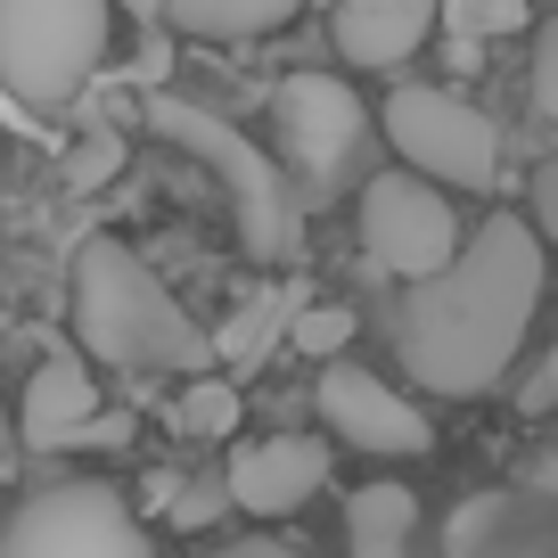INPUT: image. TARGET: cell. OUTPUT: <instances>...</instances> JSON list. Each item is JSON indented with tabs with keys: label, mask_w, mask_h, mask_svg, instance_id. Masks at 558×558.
<instances>
[{
	"label": "cell",
	"mask_w": 558,
	"mask_h": 558,
	"mask_svg": "<svg viewBox=\"0 0 558 558\" xmlns=\"http://www.w3.org/2000/svg\"><path fill=\"white\" fill-rule=\"evenodd\" d=\"M0 165H9V148H0ZM0 206H9V173H0Z\"/></svg>",
	"instance_id": "24"
},
{
	"label": "cell",
	"mask_w": 558,
	"mask_h": 558,
	"mask_svg": "<svg viewBox=\"0 0 558 558\" xmlns=\"http://www.w3.org/2000/svg\"><path fill=\"white\" fill-rule=\"evenodd\" d=\"M74 337L107 369H181V378L214 369L206 329L123 239H83L74 255Z\"/></svg>",
	"instance_id": "2"
},
{
	"label": "cell",
	"mask_w": 558,
	"mask_h": 558,
	"mask_svg": "<svg viewBox=\"0 0 558 558\" xmlns=\"http://www.w3.org/2000/svg\"><path fill=\"white\" fill-rule=\"evenodd\" d=\"M173 427H181L190 444L239 436V378H214V369H197V378L181 386V402H173Z\"/></svg>",
	"instance_id": "17"
},
{
	"label": "cell",
	"mask_w": 558,
	"mask_h": 558,
	"mask_svg": "<svg viewBox=\"0 0 558 558\" xmlns=\"http://www.w3.org/2000/svg\"><path fill=\"white\" fill-rule=\"evenodd\" d=\"M436 25L452 34V58H476L485 41H509L534 25V0H436Z\"/></svg>",
	"instance_id": "16"
},
{
	"label": "cell",
	"mask_w": 558,
	"mask_h": 558,
	"mask_svg": "<svg viewBox=\"0 0 558 558\" xmlns=\"http://www.w3.org/2000/svg\"><path fill=\"white\" fill-rule=\"evenodd\" d=\"M279 329H288V304H279L271 288H255V296H239V313H230L222 329L206 337V345H214V362H222L230 378H239V369H255L263 353L279 345Z\"/></svg>",
	"instance_id": "15"
},
{
	"label": "cell",
	"mask_w": 558,
	"mask_h": 558,
	"mask_svg": "<svg viewBox=\"0 0 558 558\" xmlns=\"http://www.w3.org/2000/svg\"><path fill=\"white\" fill-rule=\"evenodd\" d=\"M378 123L402 148V165L427 173V181H452V190H501L509 181V132L485 116V107H469L460 90H444V83L395 90Z\"/></svg>",
	"instance_id": "5"
},
{
	"label": "cell",
	"mask_w": 558,
	"mask_h": 558,
	"mask_svg": "<svg viewBox=\"0 0 558 558\" xmlns=\"http://www.w3.org/2000/svg\"><path fill=\"white\" fill-rule=\"evenodd\" d=\"M362 246L378 271L427 279L460 246V214L427 173H369L362 181Z\"/></svg>",
	"instance_id": "8"
},
{
	"label": "cell",
	"mask_w": 558,
	"mask_h": 558,
	"mask_svg": "<svg viewBox=\"0 0 558 558\" xmlns=\"http://www.w3.org/2000/svg\"><path fill=\"white\" fill-rule=\"evenodd\" d=\"M230 509H255V518H296L320 485H329V444L320 436H263L230 460Z\"/></svg>",
	"instance_id": "10"
},
{
	"label": "cell",
	"mask_w": 558,
	"mask_h": 558,
	"mask_svg": "<svg viewBox=\"0 0 558 558\" xmlns=\"http://www.w3.org/2000/svg\"><path fill=\"white\" fill-rule=\"evenodd\" d=\"M550 402H558V353H542V362H525V378H518V411L542 418Z\"/></svg>",
	"instance_id": "20"
},
{
	"label": "cell",
	"mask_w": 558,
	"mask_h": 558,
	"mask_svg": "<svg viewBox=\"0 0 558 558\" xmlns=\"http://www.w3.org/2000/svg\"><path fill=\"white\" fill-rule=\"evenodd\" d=\"M353 329H362V313L353 304H288V345L296 353H313V362H329V353H345L353 345Z\"/></svg>",
	"instance_id": "18"
},
{
	"label": "cell",
	"mask_w": 558,
	"mask_h": 558,
	"mask_svg": "<svg viewBox=\"0 0 558 558\" xmlns=\"http://www.w3.org/2000/svg\"><path fill=\"white\" fill-rule=\"evenodd\" d=\"M99 411V395H90V378L66 362V353H50V362L34 369V386H25V436L41 444V452H58V444H74V427Z\"/></svg>",
	"instance_id": "13"
},
{
	"label": "cell",
	"mask_w": 558,
	"mask_h": 558,
	"mask_svg": "<svg viewBox=\"0 0 558 558\" xmlns=\"http://www.w3.org/2000/svg\"><path fill=\"white\" fill-rule=\"evenodd\" d=\"M107 17L116 0H0V83L34 116L74 107L107 58Z\"/></svg>",
	"instance_id": "4"
},
{
	"label": "cell",
	"mask_w": 558,
	"mask_h": 558,
	"mask_svg": "<svg viewBox=\"0 0 558 558\" xmlns=\"http://www.w3.org/2000/svg\"><path fill=\"white\" fill-rule=\"evenodd\" d=\"M0 558H148V525L116 485L74 476L17 501V518L0 525Z\"/></svg>",
	"instance_id": "7"
},
{
	"label": "cell",
	"mask_w": 558,
	"mask_h": 558,
	"mask_svg": "<svg viewBox=\"0 0 558 558\" xmlns=\"http://www.w3.org/2000/svg\"><path fill=\"white\" fill-rule=\"evenodd\" d=\"M320 418H329V436L362 444V452H395V460H418L427 444H436L427 411H418V402H402L386 378L353 369L345 353H329V369H320Z\"/></svg>",
	"instance_id": "9"
},
{
	"label": "cell",
	"mask_w": 558,
	"mask_h": 558,
	"mask_svg": "<svg viewBox=\"0 0 558 558\" xmlns=\"http://www.w3.org/2000/svg\"><path fill=\"white\" fill-rule=\"evenodd\" d=\"M534 9H542V0H534Z\"/></svg>",
	"instance_id": "26"
},
{
	"label": "cell",
	"mask_w": 558,
	"mask_h": 558,
	"mask_svg": "<svg viewBox=\"0 0 558 558\" xmlns=\"http://www.w3.org/2000/svg\"><path fill=\"white\" fill-rule=\"evenodd\" d=\"M116 173H123V140H116V132H90L83 148L66 157V181H74V190H107Z\"/></svg>",
	"instance_id": "19"
},
{
	"label": "cell",
	"mask_w": 558,
	"mask_h": 558,
	"mask_svg": "<svg viewBox=\"0 0 558 558\" xmlns=\"http://www.w3.org/2000/svg\"><path fill=\"white\" fill-rule=\"evenodd\" d=\"M558 116V50L542 41V58H534V123H550Z\"/></svg>",
	"instance_id": "22"
},
{
	"label": "cell",
	"mask_w": 558,
	"mask_h": 558,
	"mask_svg": "<svg viewBox=\"0 0 558 558\" xmlns=\"http://www.w3.org/2000/svg\"><path fill=\"white\" fill-rule=\"evenodd\" d=\"M542 304V230L518 214H493L485 230H460V246L427 279H402L395 296V353L427 395L476 402L518 362Z\"/></svg>",
	"instance_id": "1"
},
{
	"label": "cell",
	"mask_w": 558,
	"mask_h": 558,
	"mask_svg": "<svg viewBox=\"0 0 558 558\" xmlns=\"http://www.w3.org/2000/svg\"><path fill=\"white\" fill-rule=\"evenodd\" d=\"M418 542V501L402 485H362L345 501V550L353 558H411Z\"/></svg>",
	"instance_id": "14"
},
{
	"label": "cell",
	"mask_w": 558,
	"mask_h": 558,
	"mask_svg": "<svg viewBox=\"0 0 558 558\" xmlns=\"http://www.w3.org/2000/svg\"><path fill=\"white\" fill-rule=\"evenodd\" d=\"M148 123H157V140L190 148V157L222 181L230 214H239V246H246V255H255V263H296V230H304L296 181L279 173V165L263 157L239 123L214 116V107H197V99H157V107H148Z\"/></svg>",
	"instance_id": "3"
},
{
	"label": "cell",
	"mask_w": 558,
	"mask_h": 558,
	"mask_svg": "<svg viewBox=\"0 0 558 558\" xmlns=\"http://www.w3.org/2000/svg\"><path fill=\"white\" fill-rule=\"evenodd\" d=\"M271 140H279V173L304 181V197H329L353 181L369 148V107L345 74H288L271 90Z\"/></svg>",
	"instance_id": "6"
},
{
	"label": "cell",
	"mask_w": 558,
	"mask_h": 558,
	"mask_svg": "<svg viewBox=\"0 0 558 558\" xmlns=\"http://www.w3.org/2000/svg\"><path fill=\"white\" fill-rule=\"evenodd\" d=\"M132 427H140L132 411H90L83 427H74V444H90V452H123V444H132Z\"/></svg>",
	"instance_id": "21"
},
{
	"label": "cell",
	"mask_w": 558,
	"mask_h": 558,
	"mask_svg": "<svg viewBox=\"0 0 558 558\" xmlns=\"http://www.w3.org/2000/svg\"><path fill=\"white\" fill-rule=\"evenodd\" d=\"M116 9H132L140 25H173L190 41H255L288 25L304 0H116Z\"/></svg>",
	"instance_id": "12"
},
{
	"label": "cell",
	"mask_w": 558,
	"mask_h": 558,
	"mask_svg": "<svg viewBox=\"0 0 558 558\" xmlns=\"http://www.w3.org/2000/svg\"><path fill=\"white\" fill-rule=\"evenodd\" d=\"M214 558H304V550H288V542L255 534V542H230V550H214Z\"/></svg>",
	"instance_id": "23"
},
{
	"label": "cell",
	"mask_w": 558,
	"mask_h": 558,
	"mask_svg": "<svg viewBox=\"0 0 558 558\" xmlns=\"http://www.w3.org/2000/svg\"><path fill=\"white\" fill-rule=\"evenodd\" d=\"M436 25V0H337V50L353 66H402V58L427 41Z\"/></svg>",
	"instance_id": "11"
},
{
	"label": "cell",
	"mask_w": 558,
	"mask_h": 558,
	"mask_svg": "<svg viewBox=\"0 0 558 558\" xmlns=\"http://www.w3.org/2000/svg\"><path fill=\"white\" fill-rule=\"evenodd\" d=\"M0 452H9V411H0Z\"/></svg>",
	"instance_id": "25"
}]
</instances>
